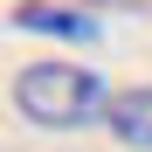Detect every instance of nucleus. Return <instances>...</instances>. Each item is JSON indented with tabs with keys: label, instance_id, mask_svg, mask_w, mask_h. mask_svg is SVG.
<instances>
[{
	"label": "nucleus",
	"instance_id": "1",
	"mask_svg": "<svg viewBox=\"0 0 152 152\" xmlns=\"http://www.w3.org/2000/svg\"><path fill=\"white\" fill-rule=\"evenodd\" d=\"M14 111L35 132H83L111 111V90L83 62H28L14 76Z\"/></svg>",
	"mask_w": 152,
	"mask_h": 152
},
{
	"label": "nucleus",
	"instance_id": "2",
	"mask_svg": "<svg viewBox=\"0 0 152 152\" xmlns=\"http://www.w3.org/2000/svg\"><path fill=\"white\" fill-rule=\"evenodd\" d=\"M104 124H111V138H118V145L152 152V83L118 90V97H111V111H104Z\"/></svg>",
	"mask_w": 152,
	"mask_h": 152
},
{
	"label": "nucleus",
	"instance_id": "3",
	"mask_svg": "<svg viewBox=\"0 0 152 152\" xmlns=\"http://www.w3.org/2000/svg\"><path fill=\"white\" fill-rule=\"evenodd\" d=\"M14 28H28V35H62V42H97V21H90V14H76V7H42V0L14 7Z\"/></svg>",
	"mask_w": 152,
	"mask_h": 152
}]
</instances>
